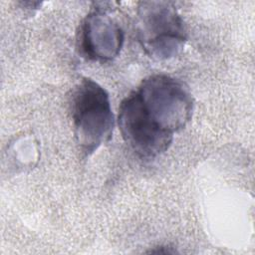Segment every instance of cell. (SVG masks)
<instances>
[{"instance_id": "6da1fadb", "label": "cell", "mask_w": 255, "mask_h": 255, "mask_svg": "<svg viewBox=\"0 0 255 255\" xmlns=\"http://www.w3.org/2000/svg\"><path fill=\"white\" fill-rule=\"evenodd\" d=\"M193 109L192 95L183 82L154 74L122 101L117 121L128 146L141 159H154L190 122Z\"/></svg>"}, {"instance_id": "7a4b0ae2", "label": "cell", "mask_w": 255, "mask_h": 255, "mask_svg": "<svg viewBox=\"0 0 255 255\" xmlns=\"http://www.w3.org/2000/svg\"><path fill=\"white\" fill-rule=\"evenodd\" d=\"M69 106L77 143L89 156L112 138L116 122L110 96L96 81L83 78L73 88Z\"/></svg>"}, {"instance_id": "3957f363", "label": "cell", "mask_w": 255, "mask_h": 255, "mask_svg": "<svg viewBox=\"0 0 255 255\" xmlns=\"http://www.w3.org/2000/svg\"><path fill=\"white\" fill-rule=\"evenodd\" d=\"M135 30L142 49L155 60L176 56L187 39L183 20L172 2H139Z\"/></svg>"}, {"instance_id": "277c9868", "label": "cell", "mask_w": 255, "mask_h": 255, "mask_svg": "<svg viewBox=\"0 0 255 255\" xmlns=\"http://www.w3.org/2000/svg\"><path fill=\"white\" fill-rule=\"evenodd\" d=\"M114 11L110 2H95L84 19L78 41L81 54L87 59L105 63L120 54L125 32Z\"/></svg>"}]
</instances>
